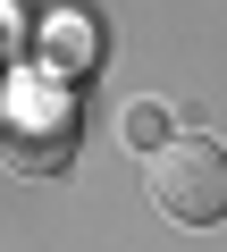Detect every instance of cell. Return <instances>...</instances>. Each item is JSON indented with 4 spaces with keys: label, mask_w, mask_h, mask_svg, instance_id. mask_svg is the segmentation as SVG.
Returning <instances> with one entry per match:
<instances>
[{
    "label": "cell",
    "mask_w": 227,
    "mask_h": 252,
    "mask_svg": "<svg viewBox=\"0 0 227 252\" xmlns=\"http://www.w3.org/2000/svg\"><path fill=\"white\" fill-rule=\"evenodd\" d=\"M152 202H160V219H177V227H219L227 219V152L202 135H168L160 152H152Z\"/></svg>",
    "instance_id": "obj_1"
},
{
    "label": "cell",
    "mask_w": 227,
    "mask_h": 252,
    "mask_svg": "<svg viewBox=\"0 0 227 252\" xmlns=\"http://www.w3.org/2000/svg\"><path fill=\"white\" fill-rule=\"evenodd\" d=\"M0 160L17 177H59L76 160V101L59 84H17L0 101Z\"/></svg>",
    "instance_id": "obj_2"
},
{
    "label": "cell",
    "mask_w": 227,
    "mask_h": 252,
    "mask_svg": "<svg viewBox=\"0 0 227 252\" xmlns=\"http://www.w3.org/2000/svg\"><path fill=\"white\" fill-rule=\"evenodd\" d=\"M118 135H127V152H160L168 143V109L160 101H127L118 109Z\"/></svg>",
    "instance_id": "obj_3"
}]
</instances>
